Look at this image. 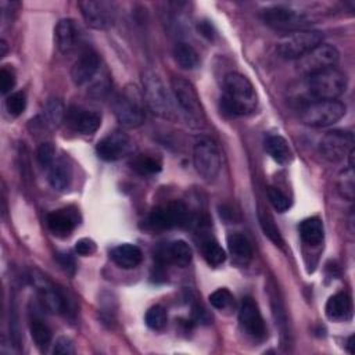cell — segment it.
<instances>
[{
  "mask_svg": "<svg viewBox=\"0 0 355 355\" xmlns=\"http://www.w3.org/2000/svg\"><path fill=\"white\" fill-rule=\"evenodd\" d=\"M326 316L334 322H345L352 318V301L347 293L331 295L324 306Z\"/></svg>",
  "mask_w": 355,
  "mask_h": 355,
  "instance_id": "22",
  "label": "cell"
},
{
  "mask_svg": "<svg viewBox=\"0 0 355 355\" xmlns=\"http://www.w3.org/2000/svg\"><path fill=\"white\" fill-rule=\"evenodd\" d=\"M193 164L197 173L207 182H212L220 171V153L209 137H201L193 148Z\"/></svg>",
  "mask_w": 355,
  "mask_h": 355,
  "instance_id": "6",
  "label": "cell"
},
{
  "mask_svg": "<svg viewBox=\"0 0 355 355\" xmlns=\"http://www.w3.org/2000/svg\"><path fill=\"white\" fill-rule=\"evenodd\" d=\"M209 304L216 309H226L233 302V295L227 288H218L209 294Z\"/></svg>",
  "mask_w": 355,
  "mask_h": 355,
  "instance_id": "38",
  "label": "cell"
},
{
  "mask_svg": "<svg viewBox=\"0 0 355 355\" xmlns=\"http://www.w3.org/2000/svg\"><path fill=\"white\" fill-rule=\"evenodd\" d=\"M172 94L179 104L180 110L191 122H202L204 121V110L197 94L196 87L184 78L173 76L171 79Z\"/></svg>",
  "mask_w": 355,
  "mask_h": 355,
  "instance_id": "7",
  "label": "cell"
},
{
  "mask_svg": "<svg viewBox=\"0 0 355 355\" xmlns=\"http://www.w3.org/2000/svg\"><path fill=\"white\" fill-rule=\"evenodd\" d=\"M97 250V245L96 243L89 239V237H83V239H79L76 243H75V251L78 255H82V257H89L92 254H94Z\"/></svg>",
  "mask_w": 355,
  "mask_h": 355,
  "instance_id": "42",
  "label": "cell"
},
{
  "mask_svg": "<svg viewBox=\"0 0 355 355\" xmlns=\"http://www.w3.org/2000/svg\"><path fill=\"white\" fill-rule=\"evenodd\" d=\"M187 219V208L180 201H171L155 207L148 215V225L157 230L182 226Z\"/></svg>",
  "mask_w": 355,
  "mask_h": 355,
  "instance_id": "14",
  "label": "cell"
},
{
  "mask_svg": "<svg viewBox=\"0 0 355 355\" xmlns=\"http://www.w3.org/2000/svg\"><path fill=\"white\" fill-rule=\"evenodd\" d=\"M100 68V57L96 51L87 50L80 54L71 68V79L76 86L89 83Z\"/></svg>",
  "mask_w": 355,
  "mask_h": 355,
  "instance_id": "18",
  "label": "cell"
},
{
  "mask_svg": "<svg viewBox=\"0 0 355 355\" xmlns=\"http://www.w3.org/2000/svg\"><path fill=\"white\" fill-rule=\"evenodd\" d=\"M197 31H198L204 37H207L208 40L214 39V36H215V29H214L212 24L208 22V21H200V22L197 24Z\"/></svg>",
  "mask_w": 355,
  "mask_h": 355,
  "instance_id": "44",
  "label": "cell"
},
{
  "mask_svg": "<svg viewBox=\"0 0 355 355\" xmlns=\"http://www.w3.org/2000/svg\"><path fill=\"white\" fill-rule=\"evenodd\" d=\"M143 98L150 111L161 118L173 116V103L162 79L153 71H146L141 78Z\"/></svg>",
  "mask_w": 355,
  "mask_h": 355,
  "instance_id": "3",
  "label": "cell"
},
{
  "mask_svg": "<svg viewBox=\"0 0 355 355\" xmlns=\"http://www.w3.org/2000/svg\"><path fill=\"white\" fill-rule=\"evenodd\" d=\"M54 36H55V44L58 50L64 54L71 53L76 47L78 39H79L75 21L71 18L60 19L54 29Z\"/></svg>",
  "mask_w": 355,
  "mask_h": 355,
  "instance_id": "20",
  "label": "cell"
},
{
  "mask_svg": "<svg viewBox=\"0 0 355 355\" xmlns=\"http://www.w3.org/2000/svg\"><path fill=\"white\" fill-rule=\"evenodd\" d=\"M144 322L151 330H162L168 322L165 308H162L161 305H154L148 308V311L144 315Z\"/></svg>",
  "mask_w": 355,
  "mask_h": 355,
  "instance_id": "35",
  "label": "cell"
},
{
  "mask_svg": "<svg viewBox=\"0 0 355 355\" xmlns=\"http://www.w3.org/2000/svg\"><path fill=\"white\" fill-rule=\"evenodd\" d=\"M201 252H202V257H204V259L207 261V263L209 266H219L226 259L225 250L212 237L202 239V241H201Z\"/></svg>",
  "mask_w": 355,
  "mask_h": 355,
  "instance_id": "30",
  "label": "cell"
},
{
  "mask_svg": "<svg viewBox=\"0 0 355 355\" xmlns=\"http://www.w3.org/2000/svg\"><path fill=\"white\" fill-rule=\"evenodd\" d=\"M78 223L76 214L71 209H57L47 215V226L54 236L67 237L72 233Z\"/></svg>",
  "mask_w": 355,
  "mask_h": 355,
  "instance_id": "21",
  "label": "cell"
},
{
  "mask_svg": "<svg viewBox=\"0 0 355 355\" xmlns=\"http://www.w3.org/2000/svg\"><path fill=\"white\" fill-rule=\"evenodd\" d=\"M258 104L257 93L247 76L239 72H229L223 78V94L220 110L230 116L247 115L255 111Z\"/></svg>",
  "mask_w": 355,
  "mask_h": 355,
  "instance_id": "1",
  "label": "cell"
},
{
  "mask_svg": "<svg viewBox=\"0 0 355 355\" xmlns=\"http://www.w3.org/2000/svg\"><path fill=\"white\" fill-rule=\"evenodd\" d=\"M154 258L158 266L173 263L180 268H184L191 262L193 251L186 241L175 240V241L158 245L154 252Z\"/></svg>",
  "mask_w": 355,
  "mask_h": 355,
  "instance_id": "16",
  "label": "cell"
},
{
  "mask_svg": "<svg viewBox=\"0 0 355 355\" xmlns=\"http://www.w3.org/2000/svg\"><path fill=\"white\" fill-rule=\"evenodd\" d=\"M265 150L270 155L272 159H275L277 164H288L291 159V150L288 143L286 141L284 137L279 135L269 136L265 140Z\"/></svg>",
  "mask_w": 355,
  "mask_h": 355,
  "instance_id": "27",
  "label": "cell"
},
{
  "mask_svg": "<svg viewBox=\"0 0 355 355\" xmlns=\"http://www.w3.org/2000/svg\"><path fill=\"white\" fill-rule=\"evenodd\" d=\"M29 282L33 286V288L37 293V297L49 312L53 313H60L64 312L67 313L69 309V301L65 298V294L60 291L53 282H50L42 272L33 269L29 273Z\"/></svg>",
  "mask_w": 355,
  "mask_h": 355,
  "instance_id": "8",
  "label": "cell"
},
{
  "mask_svg": "<svg viewBox=\"0 0 355 355\" xmlns=\"http://www.w3.org/2000/svg\"><path fill=\"white\" fill-rule=\"evenodd\" d=\"M354 148V135L348 130H330L319 141V153L330 162H338L347 158Z\"/></svg>",
  "mask_w": 355,
  "mask_h": 355,
  "instance_id": "13",
  "label": "cell"
},
{
  "mask_svg": "<svg viewBox=\"0 0 355 355\" xmlns=\"http://www.w3.org/2000/svg\"><path fill=\"white\" fill-rule=\"evenodd\" d=\"M130 139L122 130H114L104 136L96 146V153L103 161H118L129 153Z\"/></svg>",
  "mask_w": 355,
  "mask_h": 355,
  "instance_id": "17",
  "label": "cell"
},
{
  "mask_svg": "<svg viewBox=\"0 0 355 355\" xmlns=\"http://www.w3.org/2000/svg\"><path fill=\"white\" fill-rule=\"evenodd\" d=\"M29 330H31V336H32V340L36 344V347L40 351L47 349V347L51 344V338H53V334H51V330L49 329V326L40 318L33 315L29 319Z\"/></svg>",
  "mask_w": 355,
  "mask_h": 355,
  "instance_id": "28",
  "label": "cell"
},
{
  "mask_svg": "<svg viewBox=\"0 0 355 355\" xmlns=\"http://www.w3.org/2000/svg\"><path fill=\"white\" fill-rule=\"evenodd\" d=\"M323 40V33L315 29H301L286 35L277 44L279 54L286 60H298Z\"/></svg>",
  "mask_w": 355,
  "mask_h": 355,
  "instance_id": "5",
  "label": "cell"
},
{
  "mask_svg": "<svg viewBox=\"0 0 355 355\" xmlns=\"http://www.w3.org/2000/svg\"><path fill=\"white\" fill-rule=\"evenodd\" d=\"M54 154H55V148H54L53 143H50V141L40 143L37 147V151H36L37 161L43 166H50L54 162Z\"/></svg>",
  "mask_w": 355,
  "mask_h": 355,
  "instance_id": "39",
  "label": "cell"
},
{
  "mask_svg": "<svg viewBox=\"0 0 355 355\" xmlns=\"http://www.w3.org/2000/svg\"><path fill=\"white\" fill-rule=\"evenodd\" d=\"M175 61L178 65L183 69H194L200 64V57L196 49L187 43H179L176 44L173 50Z\"/></svg>",
  "mask_w": 355,
  "mask_h": 355,
  "instance_id": "29",
  "label": "cell"
},
{
  "mask_svg": "<svg viewBox=\"0 0 355 355\" xmlns=\"http://www.w3.org/2000/svg\"><path fill=\"white\" fill-rule=\"evenodd\" d=\"M65 116L69 126L82 135H92L101 125V116L98 112L79 107H71Z\"/></svg>",
  "mask_w": 355,
  "mask_h": 355,
  "instance_id": "19",
  "label": "cell"
},
{
  "mask_svg": "<svg viewBox=\"0 0 355 355\" xmlns=\"http://www.w3.org/2000/svg\"><path fill=\"white\" fill-rule=\"evenodd\" d=\"M65 114H67V111L60 98H49L43 108L42 122H43V125L57 128L62 122Z\"/></svg>",
  "mask_w": 355,
  "mask_h": 355,
  "instance_id": "31",
  "label": "cell"
},
{
  "mask_svg": "<svg viewBox=\"0 0 355 355\" xmlns=\"http://www.w3.org/2000/svg\"><path fill=\"white\" fill-rule=\"evenodd\" d=\"M301 239L309 245H319L324 237L323 222L318 216H311L300 223Z\"/></svg>",
  "mask_w": 355,
  "mask_h": 355,
  "instance_id": "25",
  "label": "cell"
},
{
  "mask_svg": "<svg viewBox=\"0 0 355 355\" xmlns=\"http://www.w3.org/2000/svg\"><path fill=\"white\" fill-rule=\"evenodd\" d=\"M55 258H57V262L60 263V266L62 268L64 272H67L71 276L75 273V270H76L75 258L69 252H57Z\"/></svg>",
  "mask_w": 355,
  "mask_h": 355,
  "instance_id": "43",
  "label": "cell"
},
{
  "mask_svg": "<svg viewBox=\"0 0 355 355\" xmlns=\"http://www.w3.org/2000/svg\"><path fill=\"white\" fill-rule=\"evenodd\" d=\"M229 252L239 262H248L252 258V245L250 240L240 233H230L226 239Z\"/></svg>",
  "mask_w": 355,
  "mask_h": 355,
  "instance_id": "26",
  "label": "cell"
},
{
  "mask_svg": "<svg viewBox=\"0 0 355 355\" xmlns=\"http://www.w3.org/2000/svg\"><path fill=\"white\" fill-rule=\"evenodd\" d=\"M53 354L57 355H72L75 354V345L69 337L61 336L55 340L53 347Z\"/></svg>",
  "mask_w": 355,
  "mask_h": 355,
  "instance_id": "41",
  "label": "cell"
},
{
  "mask_svg": "<svg viewBox=\"0 0 355 355\" xmlns=\"http://www.w3.org/2000/svg\"><path fill=\"white\" fill-rule=\"evenodd\" d=\"M337 190L340 196L348 201H352L355 198V173L354 166L345 168L340 175L337 180Z\"/></svg>",
  "mask_w": 355,
  "mask_h": 355,
  "instance_id": "33",
  "label": "cell"
},
{
  "mask_svg": "<svg viewBox=\"0 0 355 355\" xmlns=\"http://www.w3.org/2000/svg\"><path fill=\"white\" fill-rule=\"evenodd\" d=\"M110 258L119 268L132 269V268H136L141 262L143 252H141V250L137 245L129 244V243H123V244H119V245L114 247L110 251Z\"/></svg>",
  "mask_w": 355,
  "mask_h": 355,
  "instance_id": "23",
  "label": "cell"
},
{
  "mask_svg": "<svg viewBox=\"0 0 355 355\" xmlns=\"http://www.w3.org/2000/svg\"><path fill=\"white\" fill-rule=\"evenodd\" d=\"M261 18L268 26L276 31H284L290 33L306 29L309 24V19L304 14H300L291 8L282 6H275L262 10Z\"/></svg>",
  "mask_w": 355,
  "mask_h": 355,
  "instance_id": "11",
  "label": "cell"
},
{
  "mask_svg": "<svg viewBox=\"0 0 355 355\" xmlns=\"http://www.w3.org/2000/svg\"><path fill=\"white\" fill-rule=\"evenodd\" d=\"M132 168L143 176L154 175L161 171V161L157 157L148 154H137L132 159Z\"/></svg>",
  "mask_w": 355,
  "mask_h": 355,
  "instance_id": "32",
  "label": "cell"
},
{
  "mask_svg": "<svg viewBox=\"0 0 355 355\" xmlns=\"http://www.w3.org/2000/svg\"><path fill=\"white\" fill-rule=\"evenodd\" d=\"M306 89L315 100H337L347 89V75L336 67L306 76Z\"/></svg>",
  "mask_w": 355,
  "mask_h": 355,
  "instance_id": "2",
  "label": "cell"
},
{
  "mask_svg": "<svg viewBox=\"0 0 355 355\" xmlns=\"http://www.w3.org/2000/svg\"><path fill=\"white\" fill-rule=\"evenodd\" d=\"M26 108V96L24 92H14L6 98V110L11 116H19Z\"/></svg>",
  "mask_w": 355,
  "mask_h": 355,
  "instance_id": "36",
  "label": "cell"
},
{
  "mask_svg": "<svg viewBox=\"0 0 355 355\" xmlns=\"http://www.w3.org/2000/svg\"><path fill=\"white\" fill-rule=\"evenodd\" d=\"M112 110L118 122L125 128H137L144 121V111L135 90H125L114 100Z\"/></svg>",
  "mask_w": 355,
  "mask_h": 355,
  "instance_id": "12",
  "label": "cell"
},
{
  "mask_svg": "<svg viewBox=\"0 0 355 355\" xmlns=\"http://www.w3.org/2000/svg\"><path fill=\"white\" fill-rule=\"evenodd\" d=\"M266 196H268V200L269 202L272 204V207L277 211V212H284L290 208L291 202L288 200V197L277 187H268L266 190Z\"/></svg>",
  "mask_w": 355,
  "mask_h": 355,
  "instance_id": "37",
  "label": "cell"
},
{
  "mask_svg": "<svg viewBox=\"0 0 355 355\" xmlns=\"http://www.w3.org/2000/svg\"><path fill=\"white\" fill-rule=\"evenodd\" d=\"M345 105L338 100H313L301 108L302 123L313 128L330 126L345 115Z\"/></svg>",
  "mask_w": 355,
  "mask_h": 355,
  "instance_id": "4",
  "label": "cell"
},
{
  "mask_svg": "<svg viewBox=\"0 0 355 355\" xmlns=\"http://www.w3.org/2000/svg\"><path fill=\"white\" fill-rule=\"evenodd\" d=\"M258 219H259V225H261V227H262L263 234H265L272 243H275L276 245L282 247V245H283V239H282L280 230H279V227L276 226L273 218H272L270 215H268L266 212L259 211Z\"/></svg>",
  "mask_w": 355,
  "mask_h": 355,
  "instance_id": "34",
  "label": "cell"
},
{
  "mask_svg": "<svg viewBox=\"0 0 355 355\" xmlns=\"http://www.w3.org/2000/svg\"><path fill=\"white\" fill-rule=\"evenodd\" d=\"M340 53L338 50L327 43H320L319 46L313 47L311 51L304 54L301 58L297 60V68L305 76L312 75L315 72L336 67L338 62Z\"/></svg>",
  "mask_w": 355,
  "mask_h": 355,
  "instance_id": "10",
  "label": "cell"
},
{
  "mask_svg": "<svg viewBox=\"0 0 355 355\" xmlns=\"http://www.w3.org/2000/svg\"><path fill=\"white\" fill-rule=\"evenodd\" d=\"M0 47H1V53H0V55H1V57H4V55H6V53H7V43H6L4 40H1V42H0Z\"/></svg>",
  "mask_w": 355,
  "mask_h": 355,
  "instance_id": "46",
  "label": "cell"
},
{
  "mask_svg": "<svg viewBox=\"0 0 355 355\" xmlns=\"http://www.w3.org/2000/svg\"><path fill=\"white\" fill-rule=\"evenodd\" d=\"M347 349L349 354H354V336H349L348 343H347Z\"/></svg>",
  "mask_w": 355,
  "mask_h": 355,
  "instance_id": "45",
  "label": "cell"
},
{
  "mask_svg": "<svg viewBox=\"0 0 355 355\" xmlns=\"http://www.w3.org/2000/svg\"><path fill=\"white\" fill-rule=\"evenodd\" d=\"M72 182V166L67 159L60 158L49 166V183L57 191H65Z\"/></svg>",
  "mask_w": 355,
  "mask_h": 355,
  "instance_id": "24",
  "label": "cell"
},
{
  "mask_svg": "<svg viewBox=\"0 0 355 355\" xmlns=\"http://www.w3.org/2000/svg\"><path fill=\"white\" fill-rule=\"evenodd\" d=\"M15 86V75L12 72V69H8L6 67H3L0 69V90L1 94H7L10 93Z\"/></svg>",
  "mask_w": 355,
  "mask_h": 355,
  "instance_id": "40",
  "label": "cell"
},
{
  "mask_svg": "<svg viewBox=\"0 0 355 355\" xmlns=\"http://www.w3.org/2000/svg\"><path fill=\"white\" fill-rule=\"evenodd\" d=\"M80 14L87 26L104 31L114 25L116 17V6L107 0H85L78 3Z\"/></svg>",
  "mask_w": 355,
  "mask_h": 355,
  "instance_id": "9",
  "label": "cell"
},
{
  "mask_svg": "<svg viewBox=\"0 0 355 355\" xmlns=\"http://www.w3.org/2000/svg\"><path fill=\"white\" fill-rule=\"evenodd\" d=\"M239 322L243 331L254 340H262L266 336V326L258 304L247 297L241 301L239 311Z\"/></svg>",
  "mask_w": 355,
  "mask_h": 355,
  "instance_id": "15",
  "label": "cell"
}]
</instances>
